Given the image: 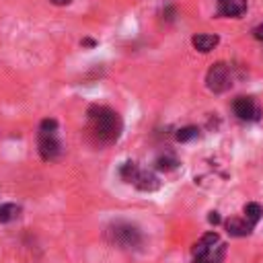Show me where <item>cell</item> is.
<instances>
[{
  "label": "cell",
  "instance_id": "6da1fadb",
  "mask_svg": "<svg viewBox=\"0 0 263 263\" xmlns=\"http://www.w3.org/2000/svg\"><path fill=\"white\" fill-rule=\"evenodd\" d=\"M88 123H90L95 138L101 144L117 142V138L121 136V129H123L121 117L109 107H97V105L90 107L88 109Z\"/></svg>",
  "mask_w": 263,
  "mask_h": 263
},
{
  "label": "cell",
  "instance_id": "7a4b0ae2",
  "mask_svg": "<svg viewBox=\"0 0 263 263\" xmlns=\"http://www.w3.org/2000/svg\"><path fill=\"white\" fill-rule=\"evenodd\" d=\"M226 257V245L216 232H205L193 247V263H222Z\"/></svg>",
  "mask_w": 263,
  "mask_h": 263
},
{
  "label": "cell",
  "instance_id": "3957f363",
  "mask_svg": "<svg viewBox=\"0 0 263 263\" xmlns=\"http://www.w3.org/2000/svg\"><path fill=\"white\" fill-rule=\"evenodd\" d=\"M39 154L43 160H55L62 154L55 119H43L39 125Z\"/></svg>",
  "mask_w": 263,
  "mask_h": 263
},
{
  "label": "cell",
  "instance_id": "277c9868",
  "mask_svg": "<svg viewBox=\"0 0 263 263\" xmlns=\"http://www.w3.org/2000/svg\"><path fill=\"white\" fill-rule=\"evenodd\" d=\"M107 240L119 249H136L142 245V232L129 222H115L107 228Z\"/></svg>",
  "mask_w": 263,
  "mask_h": 263
},
{
  "label": "cell",
  "instance_id": "5b68a950",
  "mask_svg": "<svg viewBox=\"0 0 263 263\" xmlns=\"http://www.w3.org/2000/svg\"><path fill=\"white\" fill-rule=\"evenodd\" d=\"M205 84L212 92H224L230 88L232 84V76H230V68L224 64V62H218L214 64L208 74H205Z\"/></svg>",
  "mask_w": 263,
  "mask_h": 263
},
{
  "label": "cell",
  "instance_id": "8992f818",
  "mask_svg": "<svg viewBox=\"0 0 263 263\" xmlns=\"http://www.w3.org/2000/svg\"><path fill=\"white\" fill-rule=\"evenodd\" d=\"M232 109H234L236 117L242 119V121H257L259 115H261L259 105H257L255 99H251V97H238V99L234 101Z\"/></svg>",
  "mask_w": 263,
  "mask_h": 263
},
{
  "label": "cell",
  "instance_id": "52a82bcc",
  "mask_svg": "<svg viewBox=\"0 0 263 263\" xmlns=\"http://www.w3.org/2000/svg\"><path fill=\"white\" fill-rule=\"evenodd\" d=\"M247 10V0H218V12L222 16H240Z\"/></svg>",
  "mask_w": 263,
  "mask_h": 263
},
{
  "label": "cell",
  "instance_id": "ba28073f",
  "mask_svg": "<svg viewBox=\"0 0 263 263\" xmlns=\"http://www.w3.org/2000/svg\"><path fill=\"white\" fill-rule=\"evenodd\" d=\"M255 226L245 218H228L226 220V230H228V234L230 236H247V234H251V230H253Z\"/></svg>",
  "mask_w": 263,
  "mask_h": 263
},
{
  "label": "cell",
  "instance_id": "9c48e42d",
  "mask_svg": "<svg viewBox=\"0 0 263 263\" xmlns=\"http://www.w3.org/2000/svg\"><path fill=\"white\" fill-rule=\"evenodd\" d=\"M134 185L142 191H154V189L160 187V181L156 179V175H152L148 171H138V175L134 179Z\"/></svg>",
  "mask_w": 263,
  "mask_h": 263
},
{
  "label": "cell",
  "instance_id": "30bf717a",
  "mask_svg": "<svg viewBox=\"0 0 263 263\" xmlns=\"http://www.w3.org/2000/svg\"><path fill=\"white\" fill-rule=\"evenodd\" d=\"M218 35H208V33H199V35H195L193 39H191V43H193V47L197 49V51H201V53H208V51H212L216 45H218Z\"/></svg>",
  "mask_w": 263,
  "mask_h": 263
},
{
  "label": "cell",
  "instance_id": "8fae6325",
  "mask_svg": "<svg viewBox=\"0 0 263 263\" xmlns=\"http://www.w3.org/2000/svg\"><path fill=\"white\" fill-rule=\"evenodd\" d=\"M261 216H263V208H261L259 203L251 201V203H247V205H245V218H247L253 226H257V222L261 220Z\"/></svg>",
  "mask_w": 263,
  "mask_h": 263
},
{
  "label": "cell",
  "instance_id": "7c38bea8",
  "mask_svg": "<svg viewBox=\"0 0 263 263\" xmlns=\"http://www.w3.org/2000/svg\"><path fill=\"white\" fill-rule=\"evenodd\" d=\"M21 208L14 203H0V222H12L14 218H18Z\"/></svg>",
  "mask_w": 263,
  "mask_h": 263
},
{
  "label": "cell",
  "instance_id": "4fadbf2b",
  "mask_svg": "<svg viewBox=\"0 0 263 263\" xmlns=\"http://www.w3.org/2000/svg\"><path fill=\"white\" fill-rule=\"evenodd\" d=\"M138 164L136 162H125V164H121V168H119V175H121V179L125 181V183H134V179H136V175H138Z\"/></svg>",
  "mask_w": 263,
  "mask_h": 263
},
{
  "label": "cell",
  "instance_id": "5bb4252c",
  "mask_svg": "<svg viewBox=\"0 0 263 263\" xmlns=\"http://www.w3.org/2000/svg\"><path fill=\"white\" fill-rule=\"evenodd\" d=\"M197 134H199V129H197L195 125H187V127H181L175 138H177L179 142H189V140L197 138Z\"/></svg>",
  "mask_w": 263,
  "mask_h": 263
},
{
  "label": "cell",
  "instance_id": "9a60e30c",
  "mask_svg": "<svg viewBox=\"0 0 263 263\" xmlns=\"http://www.w3.org/2000/svg\"><path fill=\"white\" fill-rule=\"evenodd\" d=\"M177 158L175 156H160L158 160H156V168L158 171H173V168H177Z\"/></svg>",
  "mask_w": 263,
  "mask_h": 263
},
{
  "label": "cell",
  "instance_id": "2e32d148",
  "mask_svg": "<svg viewBox=\"0 0 263 263\" xmlns=\"http://www.w3.org/2000/svg\"><path fill=\"white\" fill-rule=\"evenodd\" d=\"M253 35H255V39H259V41H263V23H261L259 27H255V31H253Z\"/></svg>",
  "mask_w": 263,
  "mask_h": 263
},
{
  "label": "cell",
  "instance_id": "e0dca14e",
  "mask_svg": "<svg viewBox=\"0 0 263 263\" xmlns=\"http://www.w3.org/2000/svg\"><path fill=\"white\" fill-rule=\"evenodd\" d=\"M208 220H210L212 224H220V216H218V212H212V214L208 216Z\"/></svg>",
  "mask_w": 263,
  "mask_h": 263
},
{
  "label": "cell",
  "instance_id": "ac0fdd59",
  "mask_svg": "<svg viewBox=\"0 0 263 263\" xmlns=\"http://www.w3.org/2000/svg\"><path fill=\"white\" fill-rule=\"evenodd\" d=\"M51 2H53L55 6H66V4H70L72 0H51Z\"/></svg>",
  "mask_w": 263,
  "mask_h": 263
}]
</instances>
